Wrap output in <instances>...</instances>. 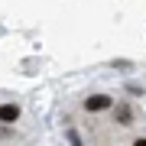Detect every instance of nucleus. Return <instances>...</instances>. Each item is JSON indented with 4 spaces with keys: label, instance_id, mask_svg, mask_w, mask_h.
Here are the masks:
<instances>
[{
    "label": "nucleus",
    "instance_id": "obj_1",
    "mask_svg": "<svg viewBox=\"0 0 146 146\" xmlns=\"http://www.w3.org/2000/svg\"><path fill=\"white\" fill-rule=\"evenodd\" d=\"M130 146H146V136H133V140H130Z\"/></svg>",
    "mask_w": 146,
    "mask_h": 146
}]
</instances>
